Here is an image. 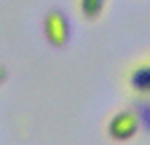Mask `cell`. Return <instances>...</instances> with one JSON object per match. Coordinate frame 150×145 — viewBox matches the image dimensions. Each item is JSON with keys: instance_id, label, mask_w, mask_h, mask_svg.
<instances>
[{"instance_id": "obj_1", "label": "cell", "mask_w": 150, "mask_h": 145, "mask_svg": "<svg viewBox=\"0 0 150 145\" xmlns=\"http://www.w3.org/2000/svg\"><path fill=\"white\" fill-rule=\"evenodd\" d=\"M139 132H142L139 116H137V110H131V107L118 110L107 121V137L115 140V142H129V140H134Z\"/></svg>"}, {"instance_id": "obj_4", "label": "cell", "mask_w": 150, "mask_h": 145, "mask_svg": "<svg viewBox=\"0 0 150 145\" xmlns=\"http://www.w3.org/2000/svg\"><path fill=\"white\" fill-rule=\"evenodd\" d=\"M107 8V0H78V14L83 22H99Z\"/></svg>"}, {"instance_id": "obj_2", "label": "cell", "mask_w": 150, "mask_h": 145, "mask_svg": "<svg viewBox=\"0 0 150 145\" xmlns=\"http://www.w3.org/2000/svg\"><path fill=\"white\" fill-rule=\"evenodd\" d=\"M43 32H46V41H48L54 48H64V46L70 43V32H72V27H70V22H67V16H64L62 11L54 8V11L46 14Z\"/></svg>"}, {"instance_id": "obj_5", "label": "cell", "mask_w": 150, "mask_h": 145, "mask_svg": "<svg viewBox=\"0 0 150 145\" xmlns=\"http://www.w3.org/2000/svg\"><path fill=\"white\" fill-rule=\"evenodd\" d=\"M6 75H8V72H6V67H0V83L6 81Z\"/></svg>"}, {"instance_id": "obj_3", "label": "cell", "mask_w": 150, "mask_h": 145, "mask_svg": "<svg viewBox=\"0 0 150 145\" xmlns=\"http://www.w3.org/2000/svg\"><path fill=\"white\" fill-rule=\"evenodd\" d=\"M126 83L139 100L150 97V59H142V62L131 65L129 72H126Z\"/></svg>"}]
</instances>
